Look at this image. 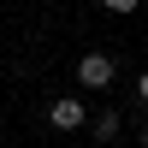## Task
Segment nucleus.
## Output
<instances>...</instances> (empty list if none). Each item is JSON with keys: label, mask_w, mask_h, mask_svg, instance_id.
I'll use <instances>...</instances> for the list:
<instances>
[{"label": "nucleus", "mask_w": 148, "mask_h": 148, "mask_svg": "<svg viewBox=\"0 0 148 148\" xmlns=\"http://www.w3.org/2000/svg\"><path fill=\"white\" fill-rule=\"evenodd\" d=\"M77 83L83 89H107V83H113V59L107 53H83L77 59Z\"/></svg>", "instance_id": "nucleus-1"}, {"label": "nucleus", "mask_w": 148, "mask_h": 148, "mask_svg": "<svg viewBox=\"0 0 148 148\" xmlns=\"http://www.w3.org/2000/svg\"><path fill=\"white\" fill-rule=\"evenodd\" d=\"M47 119H53V130H77L83 125V101L77 95H59V101L47 107Z\"/></svg>", "instance_id": "nucleus-2"}, {"label": "nucleus", "mask_w": 148, "mask_h": 148, "mask_svg": "<svg viewBox=\"0 0 148 148\" xmlns=\"http://www.w3.org/2000/svg\"><path fill=\"white\" fill-rule=\"evenodd\" d=\"M95 136H101V142L119 136V113H101V119H95Z\"/></svg>", "instance_id": "nucleus-3"}, {"label": "nucleus", "mask_w": 148, "mask_h": 148, "mask_svg": "<svg viewBox=\"0 0 148 148\" xmlns=\"http://www.w3.org/2000/svg\"><path fill=\"white\" fill-rule=\"evenodd\" d=\"M107 12H136V0H101Z\"/></svg>", "instance_id": "nucleus-4"}, {"label": "nucleus", "mask_w": 148, "mask_h": 148, "mask_svg": "<svg viewBox=\"0 0 148 148\" xmlns=\"http://www.w3.org/2000/svg\"><path fill=\"white\" fill-rule=\"evenodd\" d=\"M136 95H142V101H148V71H142V83H136Z\"/></svg>", "instance_id": "nucleus-5"}, {"label": "nucleus", "mask_w": 148, "mask_h": 148, "mask_svg": "<svg viewBox=\"0 0 148 148\" xmlns=\"http://www.w3.org/2000/svg\"><path fill=\"white\" fill-rule=\"evenodd\" d=\"M142 148H148V130H142Z\"/></svg>", "instance_id": "nucleus-6"}]
</instances>
